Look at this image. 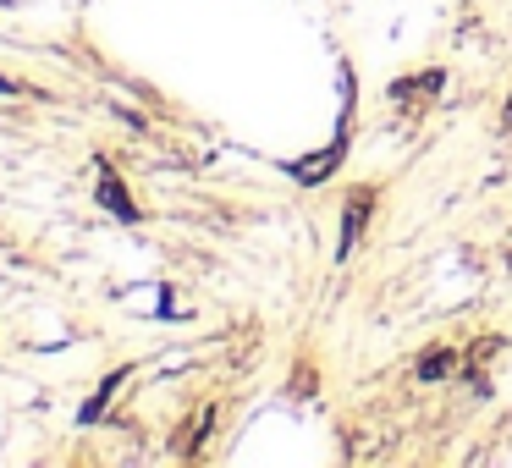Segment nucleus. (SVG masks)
Wrapping results in <instances>:
<instances>
[{
	"mask_svg": "<svg viewBox=\"0 0 512 468\" xmlns=\"http://www.w3.org/2000/svg\"><path fill=\"white\" fill-rule=\"evenodd\" d=\"M369 210H375V188H353V193H347V210H342V248H336V254H353V243L364 237V226H369Z\"/></svg>",
	"mask_w": 512,
	"mask_h": 468,
	"instance_id": "nucleus-1",
	"label": "nucleus"
},
{
	"mask_svg": "<svg viewBox=\"0 0 512 468\" xmlns=\"http://www.w3.org/2000/svg\"><path fill=\"white\" fill-rule=\"evenodd\" d=\"M342 155H347V144H342V138H336V144H325L320 155L298 160V166H292V182H298V188H320V182L331 177L336 166H342Z\"/></svg>",
	"mask_w": 512,
	"mask_h": 468,
	"instance_id": "nucleus-2",
	"label": "nucleus"
},
{
	"mask_svg": "<svg viewBox=\"0 0 512 468\" xmlns=\"http://www.w3.org/2000/svg\"><path fill=\"white\" fill-rule=\"evenodd\" d=\"M441 83H446V72H441V67L413 72V78H397V83H391V105H419V100H435V94H441Z\"/></svg>",
	"mask_w": 512,
	"mask_h": 468,
	"instance_id": "nucleus-3",
	"label": "nucleus"
},
{
	"mask_svg": "<svg viewBox=\"0 0 512 468\" xmlns=\"http://www.w3.org/2000/svg\"><path fill=\"white\" fill-rule=\"evenodd\" d=\"M100 204L116 215V221H127V226L144 221V215H138V204H133V193H127V182H122V177H111L105 166H100Z\"/></svg>",
	"mask_w": 512,
	"mask_h": 468,
	"instance_id": "nucleus-4",
	"label": "nucleus"
},
{
	"mask_svg": "<svg viewBox=\"0 0 512 468\" xmlns=\"http://www.w3.org/2000/svg\"><path fill=\"white\" fill-rule=\"evenodd\" d=\"M413 375H419V380H452L457 375V353H452V347H430V353L413 364Z\"/></svg>",
	"mask_w": 512,
	"mask_h": 468,
	"instance_id": "nucleus-5",
	"label": "nucleus"
},
{
	"mask_svg": "<svg viewBox=\"0 0 512 468\" xmlns=\"http://www.w3.org/2000/svg\"><path fill=\"white\" fill-rule=\"evenodd\" d=\"M122 391H127V369H116V375H111V380H105V386H100V391H94V397H89V402H83V419H89V424H94V419H100V413H105V408H111V402H116V397H122Z\"/></svg>",
	"mask_w": 512,
	"mask_h": 468,
	"instance_id": "nucleus-6",
	"label": "nucleus"
},
{
	"mask_svg": "<svg viewBox=\"0 0 512 468\" xmlns=\"http://www.w3.org/2000/svg\"><path fill=\"white\" fill-rule=\"evenodd\" d=\"M501 133H512V94H507V105H501Z\"/></svg>",
	"mask_w": 512,
	"mask_h": 468,
	"instance_id": "nucleus-7",
	"label": "nucleus"
},
{
	"mask_svg": "<svg viewBox=\"0 0 512 468\" xmlns=\"http://www.w3.org/2000/svg\"><path fill=\"white\" fill-rule=\"evenodd\" d=\"M0 94H23V89H17V83H12V78H0Z\"/></svg>",
	"mask_w": 512,
	"mask_h": 468,
	"instance_id": "nucleus-8",
	"label": "nucleus"
}]
</instances>
